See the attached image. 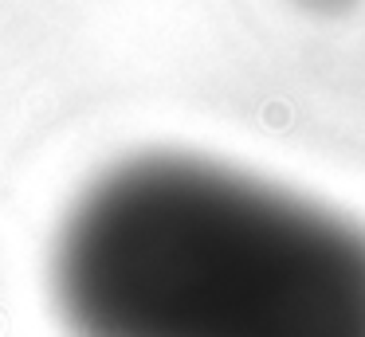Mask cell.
<instances>
[{
	"label": "cell",
	"instance_id": "6da1fadb",
	"mask_svg": "<svg viewBox=\"0 0 365 337\" xmlns=\"http://www.w3.org/2000/svg\"><path fill=\"white\" fill-rule=\"evenodd\" d=\"M71 337H365V227L197 153H142L51 247Z\"/></svg>",
	"mask_w": 365,
	"mask_h": 337
},
{
	"label": "cell",
	"instance_id": "7a4b0ae2",
	"mask_svg": "<svg viewBox=\"0 0 365 337\" xmlns=\"http://www.w3.org/2000/svg\"><path fill=\"white\" fill-rule=\"evenodd\" d=\"M299 8H307V12H314V16H334V12H346L354 0H294Z\"/></svg>",
	"mask_w": 365,
	"mask_h": 337
}]
</instances>
